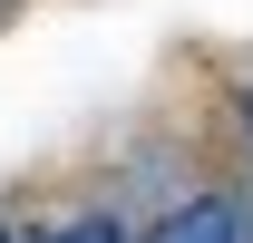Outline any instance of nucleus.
<instances>
[{
  "label": "nucleus",
  "mask_w": 253,
  "mask_h": 243,
  "mask_svg": "<svg viewBox=\"0 0 253 243\" xmlns=\"http://www.w3.org/2000/svg\"><path fill=\"white\" fill-rule=\"evenodd\" d=\"M146 243H253V224H244L234 195H195V204H175Z\"/></svg>",
  "instance_id": "f257e3e1"
},
{
  "label": "nucleus",
  "mask_w": 253,
  "mask_h": 243,
  "mask_svg": "<svg viewBox=\"0 0 253 243\" xmlns=\"http://www.w3.org/2000/svg\"><path fill=\"white\" fill-rule=\"evenodd\" d=\"M59 243H126V234H117V224H107V214H78V224H68Z\"/></svg>",
  "instance_id": "f03ea898"
},
{
  "label": "nucleus",
  "mask_w": 253,
  "mask_h": 243,
  "mask_svg": "<svg viewBox=\"0 0 253 243\" xmlns=\"http://www.w3.org/2000/svg\"><path fill=\"white\" fill-rule=\"evenodd\" d=\"M244 136H253V88H244Z\"/></svg>",
  "instance_id": "7ed1b4c3"
}]
</instances>
